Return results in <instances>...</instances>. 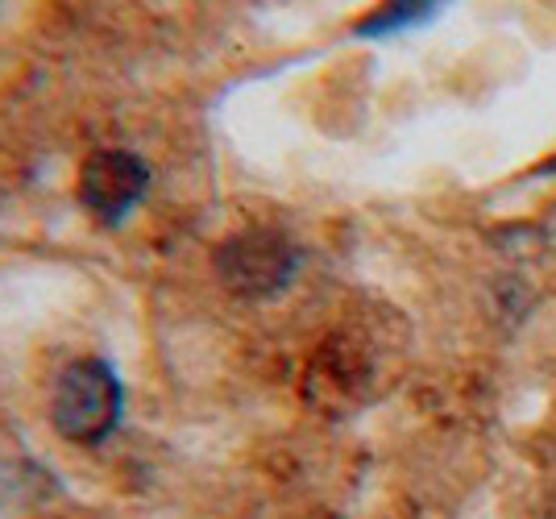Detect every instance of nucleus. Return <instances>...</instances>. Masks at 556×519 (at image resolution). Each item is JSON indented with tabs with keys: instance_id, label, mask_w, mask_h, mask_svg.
I'll use <instances>...</instances> for the list:
<instances>
[{
	"instance_id": "nucleus-1",
	"label": "nucleus",
	"mask_w": 556,
	"mask_h": 519,
	"mask_svg": "<svg viewBox=\"0 0 556 519\" xmlns=\"http://www.w3.org/2000/svg\"><path fill=\"white\" fill-rule=\"evenodd\" d=\"M50 420H54V432L71 445H104L125 420V387L113 362L96 354L75 357L54 382Z\"/></svg>"
},
{
	"instance_id": "nucleus-2",
	"label": "nucleus",
	"mask_w": 556,
	"mask_h": 519,
	"mask_svg": "<svg viewBox=\"0 0 556 519\" xmlns=\"http://www.w3.org/2000/svg\"><path fill=\"white\" fill-rule=\"evenodd\" d=\"M216 275L232 295L245 300H270L295 283L303 266L300 245L278 229H241L216 245Z\"/></svg>"
},
{
	"instance_id": "nucleus-3",
	"label": "nucleus",
	"mask_w": 556,
	"mask_h": 519,
	"mask_svg": "<svg viewBox=\"0 0 556 519\" xmlns=\"http://www.w3.org/2000/svg\"><path fill=\"white\" fill-rule=\"evenodd\" d=\"M150 191V166L134 150H92L79 166V204L100 225H125Z\"/></svg>"
},
{
	"instance_id": "nucleus-4",
	"label": "nucleus",
	"mask_w": 556,
	"mask_h": 519,
	"mask_svg": "<svg viewBox=\"0 0 556 519\" xmlns=\"http://www.w3.org/2000/svg\"><path fill=\"white\" fill-rule=\"evenodd\" d=\"M366 382H370L366 354L349 337H332L307 370V400H316L320 407H341L353 395H362Z\"/></svg>"
},
{
	"instance_id": "nucleus-5",
	"label": "nucleus",
	"mask_w": 556,
	"mask_h": 519,
	"mask_svg": "<svg viewBox=\"0 0 556 519\" xmlns=\"http://www.w3.org/2000/svg\"><path fill=\"white\" fill-rule=\"evenodd\" d=\"M448 0H382L374 13H366L357 22V38H394L403 29H416V25H428L432 17H441V9Z\"/></svg>"
},
{
	"instance_id": "nucleus-6",
	"label": "nucleus",
	"mask_w": 556,
	"mask_h": 519,
	"mask_svg": "<svg viewBox=\"0 0 556 519\" xmlns=\"http://www.w3.org/2000/svg\"><path fill=\"white\" fill-rule=\"evenodd\" d=\"M548 519H556V498L548 503Z\"/></svg>"
}]
</instances>
